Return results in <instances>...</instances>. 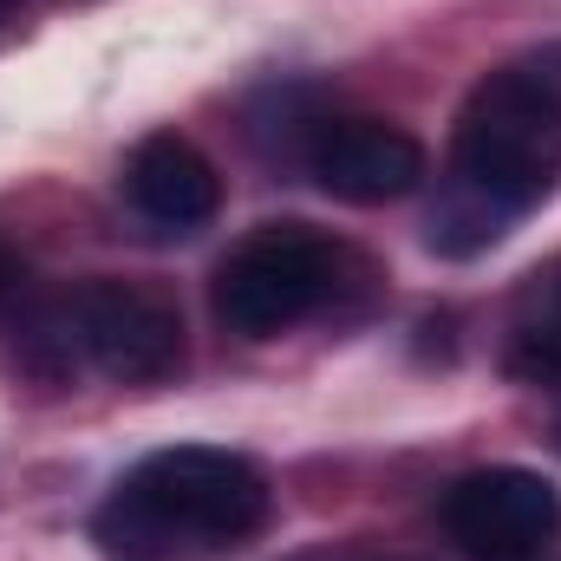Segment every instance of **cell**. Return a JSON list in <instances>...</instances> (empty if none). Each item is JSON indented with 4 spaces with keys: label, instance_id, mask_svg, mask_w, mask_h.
Here are the masks:
<instances>
[{
    "label": "cell",
    "instance_id": "obj_9",
    "mask_svg": "<svg viewBox=\"0 0 561 561\" xmlns=\"http://www.w3.org/2000/svg\"><path fill=\"white\" fill-rule=\"evenodd\" d=\"M20 280H26V268H20V255H13V249L0 242V300H7V294H20Z\"/></svg>",
    "mask_w": 561,
    "mask_h": 561
},
{
    "label": "cell",
    "instance_id": "obj_7",
    "mask_svg": "<svg viewBox=\"0 0 561 561\" xmlns=\"http://www.w3.org/2000/svg\"><path fill=\"white\" fill-rule=\"evenodd\" d=\"M125 196L144 222L190 236L222 209V176L203 157V144H190L183 131H150V138L125 157Z\"/></svg>",
    "mask_w": 561,
    "mask_h": 561
},
{
    "label": "cell",
    "instance_id": "obj_10",
    "mask_svg": "<svg viewBox=\"0 0 561 561\" xmlns=\"http://www.w3.org/2000/svg\"><path fill=\"white\" fill-rule=\"evenodd\" d=\"M13 13H20V0H0V26H7V20H13Z\"/></svg>",
    "mask_w": 561,
    "mask_h": 561
},
{
    "label": "cell",
    "instance_id": "obj_6",
    "mask_svg": "<svg viewBox=\"0 0 561 561\" xmlns=\"http://www.w3.org/2000/svg\"><path fill=\"white\" fill-rule=\"evenodd\" d=\"M307 170L327 196L353 209H379L424 183V144L386 118H327L307 138Z\"/></svg>",
    "mask_w": 561,
    "mask_h": 561
},
{
    "label": "cell",
    "instance_id": "obj_8",
    "mask_svg": "<svg viewBox=\"0 0 561 561\" xmlns=\"http://www.w3.org/2000/svg\"><path fill=\"white\" fill-rule=\"evenodd\" d=\"M503 366L523 386H561V262L529 275L523 300H516V320H510Z\"/></svg>",
    "mask_w": 561,
    "mask_h": 561
},
{
    "label": "cell",
    "instance_id": "obj_5",
    "mask_svg": "<svg viewBox=\"0 0 561 561\" xmlns=\"http://www.w3.org/2000/svg\"><path fill=\"white\" fill-rule=\"evenodd\" d=\"M444 529L477 561H536L561 536V490L523 463L470 470L444 490Z\"/></svg>",
    "mask_w": 561,
    "mask_h": 561
},
{
    "label": "cell",
    "instance_id": "obj_1",
    "mask_svg": "<svg viewBox=\"0 0 561 561\" xmlns=\"http://www.w3.org/2000/svg\"><path fill=\"white\" fill-rule=\"evenodd\" d=\"M268 510L275 490L255 457L170 444L118 477L92 516V542L105 561H222L268 529Z\"/></svg>",
    "mask_w": 561,
    "mask_h": 561
},
{
    "label": "cell",
    "instance_id": "obj_11",
    "mask_svg": "<svg viewBox=\"0 0 561 561\" xmlns=\"http://www.w3.org/2000/svg\"><path fill=\"white\" fill-rule=\"evenodd\" d=\"M556 444H561V419H556Z\"/></svg>",
    "mask_w": 561,
    "mask_h": 561
},
{
    "label": "cell",
    "instance_id": "obj_2",
    "mask_svg": "<svg viewBox=\"0 0 561 561\" xmlns=\"http://www.w3.org/2000/svg\"><path fill=\"white\" fill-rule=\"evenodd\" d=\"M561 176V46L477 79L450 131V183L503 222L549 203Z\"/></svg>",
    "mask_w": 561,
    "mask_h": 561
},
{
    "label": "cell",
    "instance_id": "obj_4",
    "mask_svg": "<svg viewBox=\"0 0 561 561\" xmlns=\"http://www.w3.org/2000/svg\"><path fill=\"white\" fill-rule=\"evenodd\" d=\"M66 320L85 366L118 386H163L183 366V313L150 280H85L66 294Z\"/></svg>",
    "mask_w": 561,
    "mask_h": 561
},
{
    "label": "cell",
    "instance_id": "obj_3",
    "mask_svg": "<svg viewBox=\"0 0 561 561\" xmlns=\"http://www.w3.org/2000/svg\"><path fill=\"white\" fill-rule=\"evenodd\" d=\"M353 255L340 242H327L307 222H262L255 236H242L222 268H216V320L242 340H275L287 327L327 313L346 280H353Z\"/></svg>",
    "mask_w": 561,
    "mask_h": 561
}]
</instances>
